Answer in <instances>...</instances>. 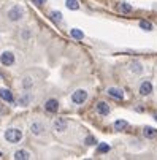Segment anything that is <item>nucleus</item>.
<instances>
[{
  "mask_svg": "<svg viewBox=\"0 0 157 160\" xmlns=\"http://www.w3.org/2000/svg\"><path fill=\"white\" fill-rule=\"evenodd\" d=\"M5 138H7L8 143L16 144V143H19V141L22 140V133H21V130H18V128H10V130L5 132Z\"/></svg>",
  "mask_w": 157,
  "mask_h": 160,
  "instance_id": "nucleus-1",
  "label": "nucleus"
},
{
  "mask_svg": "<svg viewBox=\"0 0 157 160\" xmlns=\"http://www.w3.org/2000/svg\"><path fill=\"white\" fill-rule=\"evenodd\" d=\"M22 16H24V8H22V7H13L8 11V18L11 21H21Z\"/></svg>",
  "mask_w": 157,
  "mask_h": 160,
  "instance_id": "nucleus-2",
  "label": "nucleus"
},
{
  "mask_svg": "<svg viewBox=\"0 0 157 160\" xmlns=\"http://www.w3.org/2000/svg\"><path fill=\"white\" fill-rule=\"evenodd\" d=\"M86 98H87V92H86V90H83V89H78L76 92H73V95H72V100H73V103H76V105L84 103Z\"/></svg>",
  "mask_w": 157,
  "mask_h": 160,
  "instance_id": "nucleus-3",
  "label": "nucleus"
},
{
  "mask_svg": "<svg viewBox=\"0 0 157 160\" xmlns=\"http://www.w3.org/2000/svg\"><path fill=\"white\" fill-rule=\"evenodd\" d=\"M14 54L13 52H10V51H5L2 56H0V62H2L3 65H7V67H10V65H13L14 63Z\"/></svg>",
  "mask_w": 157,
  "mask_h": 160,
  "instance_id": "nucleus-4",
  "label": "nucleus"
},
{
  "mask_svg": "<svg viewBox=\"0 0 157 160\" xmlns=\"http://www.w3.org/2000/svg\"><path fill=\"white\" fill-rule=\"evenodd\" d=\"M67 125H68V122H67L63 118H57L56 121H54V130L56 132H59V133H62V132H65L67 130Z\"/></svg>",
  "mask_w": 157,
  "mask_h": 160,
  "instance_id": "nucleus-5",
  "label": "nucleus"
},
{
  "mask_svg": "<svg viewBox=\"0 0 157 160\" xmlns=\"http://www.w3.org/2000/svg\"><path fill=\"white\" fill-rule=\"evenodd\" d=\"M44 109H46L48 112H57L59 109V102L56 98H49L46 103H44Z\"/></svg>",
  "mask_w": 157,
  "mask_h": 160,
  "instance_id": "nucleus-6",
  "label": "nucleus"
},
{
  "mask_svg": "<svg viewBox=\"0 0 157 160\" xmlns=\"http://www.w3.org/2000/svg\"><path fill=\"white\" fill-rule=\"evenodd\" d=\"M44 130H46V128H44V125H43L41 122H33V124L30 125V132H32L35 136H41V135L44 133Z\"/></svg>",
  "mask_w": 157,
  "mask_h": 160,
  "instance_id": "nucleus-7",
  "label": "nucleus"
},
{
  "mask_svg": "<svg viewBox=\"0 0 157 160\" xmlns=\"http://www.w3.org/2000/svg\"><path fill=\"white\" fill-rule=\"evenodd\" d=\"M108 95L116 98V100H122L124 98V92H122L121 89H118V87H109L108 89Z\"/></svg>",
  "mask_w": 157,
  "mask_h": 160,
  "instance_id": "nucleus-8",
  "label": "nucleus"
},
{
  "mask_svg": "<svg viewBox=\"0 0 157 160\" xmlns=\"http://www.w3.org/2000/svg\"><path fill=\"white\" fill-rule=\"evenodd\" d=\"M95 109H97L99 114H102V116H108V114H109V106L105 102H99L95 105Z\"/></svg>",
  "mask_w": 157,
  "mask_h": 160,
  "instance_id": "nucleus-9",
  "label": "nucleus"
},
{
  "mask_svg": "<svg viewBox=\"0 0 157 160\" xmlns=\"http://www.w3.org/2000/svg\"><path fill=\"white\" fill-rule=\"evenodd\" d=\"M151 92H152V84H151L149 81L141 82V86H140V94H141V95H149Z\"/></svg>",
  "mask_w": 157,
  "mask_h": 160,
  "instance_id": "nucleus-10",
  "label": "nucleus"
},
{
  "mask_svg": "<svg viewBox=\"0 0 157 160\" xmlns=\"http://www.w3.org/2000/svg\"><path fill=\"white\" fill-rule=\"evenodd\" d=\"M0 98L8 102V103H11L13 102V94L10 92L8 89H0Z\"/></svg>",
  "mask_w": 157,
  "mask_h": 160,
  "instance_id": "nucleus-11",
  "label": "nucleus"
},
{
  "mask_svg": "<svg viewBox=\"0 0 157 160\" xmlns=\"http://www.w3.org/2000/svg\"><path fill=\"white\" fill-rule=\"evenodd\" d=\"M30 157V154L27 152V151H24V149H21V151H18L16 154H14V158L16 160H27Z\"/></svg>",
  "mask_w": 157,
  "mask_h": 160,
  "instance_id": "nucleus-12",
  "label": "nucleus"
},
{
  "mask_svg": "<svg viewBox=\"0 0 157 160\" xmlns=\"http://www.w3.org/2000/svg\"><path fill=\"white\" fill-rule=\"evenodd\" d=\"M143 133H144L146 138H155V136H157V130L152 128V127H144Z\"/></svg>",
  "mask_w": 157,
  "mask_h": 160,
  "instance_id": "nucleus-13",
  "label": "nucleus"
},
{
  "mask_svg": "<svg viewBox=\"0 0 157 160\" xmlns=\"http://www.w3.org/2000/svg\"><path fill=\"white\" fill-rule=\"evenodd\" d=\"M118 10H119L121 13H125V14H129V13L132 11V7H130L129 3H125V2H121V3L118 5Z\"/></svg>",
  "mask_w": 157,
  "mask_h": 160,
  "instance_id": "nucleus-14",
  "label": "nucleus"
},
{
  "mask_svg": "<svg viewBox=\"0 0 157 160\" xmlns=\"http://www.w3.org/2000/svg\"><path fill=\"white\" fill-rule=\"evenodd\" d=\"M65 7L68 8V10H78L79 8V3H78V0H67L65 2Z\"/></svg>",
  "mask_w": 157,
  "mask_h": 160,
  "instance_id": "nucleus-15",
  "label": "nucleus"
},
{
  "mask_svg": "<svg viewBox=\"0 0 157 160\" xmlns=\"http://www.w3.org/2000/svg\"><path fill=\"white\" fill-rule=\"evenodd\" d=\"M130 70H132L133 73H141V72H143V67H141L140 62H132V63H130Z\"/></svg>",
  "mask_w": 157,
  "mask_h": 160,
  "instance_id": "nucleus-16",
  "label": "nucleus"
},
{
  "mask_svg": "<svg viewBox=\"0 0 157 160\" xmlns=\"http://www.w3.org/2000/svg\"><path fill=\"white\" fill-rule=\"evenodd\" d=\"M29 102H30V95H27V94H22V95L19 97V100H18V105H21V106H26V105H29Z\"/></svg>",
  "mask_w": 157,
  "mask_h": 160,
  "instance_id": "nucleus-17",
  "label": "nucleus"
},
{
  "mask_svg": "<svg viewBox=\"0 0 157 160\" xmlns=\"http://www.w3.org/2000/svg\"><path fill=\"white\" fill-rule=\"evenodd\" d=\"M70 35H72L73 38H76V40H83V38H84V33H83L81 30H78V29H72V30H70Z\"/></svg>",
  "mask_w": 157,
  "mask_h": 160,
  "instance_id": "nucleus-18",
  "label": "nucleus"
},
{
  "mask_svg": "<svg viewBox=\"0 0 157 160\" xmlns=\"http://www.w3.org/2000/svg\"><path fill=\"white\" fill-rule=\"evenodd\" d=\"M127 127H129L127 121H121V119H119V121L114 122V128H116V130H124V128H127Z\"/></svg>",
  "mask_w": 157,
  "mask_h": 160,
  "instance_id": "nucleus-19",
  "label": "nucleus"
},
{
  "mask_svg": "<svg viewBox=\"0 0 157 160\" xmlns=\"http://www.w3.org/2000/svg\"><path fill=\"white\" fill-rule=\"evenodd\" d=\"M49 16H51V19H53L54 22H60V21H62V14H60L59 11H51Z\"/></svg>",
  "mask_w": 157,
  "mask_h": 160,
  "instance_id": "nucleus-20",
  "label": "nucleus"
},
{
  "mask_svg": "<svg viewBox=\"0 0 157 160\" xmlns=\"http://www.w3.org/2000/svg\"><path fill=\"white\" fill-rule=\"evenodd\" d=\"M140 27L143 30H152V24H151V22H148V21H140Z\"/></svg>",
  "mask_w": 157,
  "mask_h": 160,
  "instance_id": "nucleus-21",
  "label": "nucleus"
},
{
  "mask_svg": "<svg viewBox=\"0 0 157 160\" xmlns=\"http://www.w3.org/2000/svg\"><path fill=\"white\" fill-rule=\"evenodd\" d=\"M108 151H109V146L108 144H105V143L99 144V152H108Z\"/></svg>",
  "mask_w": 157,
  "mask_h": 160,
  "instance_id": "nucleus-22",
  "label": "nucleus"
},
{
  "mask_svg": "<svg viewBox=\"0 0 157 160\" xmlns=\"http://www.w3.org/2000/svg\"><path fill=\"white\" fill-rule=\"evenodd\" d=\"M86 144H89V146L95 144V138H94V136H87V138H86Z\"/></svg>",
  "mask_w": 157,
  "mask_h": 160,
  "instance_id": "nucleus-23",
  "label": "nucleus"
},
{
  "mask_svg": "<svg viewBox=\"0 0 157 160\" xmlns=\"http://www.w3.org/2000/svg\"><path fill=\"white\" fill-rule=\"evenodd\" d=\"M32 2L35 5H44V3H46V0H32Z\"/></svg>",
  "mask_w": 157,
  "mask_h": 160,
  "instance_id": "nucleus-24",
  "label": "nucleus"
},
{
  "mask_svg": "<svg viewBox=\"0 0 157 160\" xmlns=\"http://www.w3.org/2000/svg\"><path fill=\"white\" fill-rule=\"evenodd\" d=\"M154 118H155V121H157V114H155V116H154Z\"/></svg>",
  "mask_w": 157,
  "mask_h": 160,
  "instance_id": "nucleus-25",
  "label": "nucleus"
},
{
  "mask_svg": "<svg viewBox=\"0 0 157 160\" xmlns=\"http://www.w3.org/2000/svg\"><path fill=\"white\" fill-rule=\"evenodd\" d=\"M0 157H2V152H0Z\"/></svg>",
  "mask_w": 157,
  "mask_h": 160,
  "instance_id": "nucleus-26",
  "label": "nucleus"
}]
</instances>
